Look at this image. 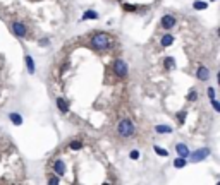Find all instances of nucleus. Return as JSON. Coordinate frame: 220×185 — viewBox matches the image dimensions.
Listing matches in <instances>:
<instances>
[{"mask_svg": "<svg viewBox=\"0 0 220 185\" xmlns=\"http://www.w3.org/2000/svg\"><path fill=\"white\" fill-rule=\"evenodd\" d=\"M91 45H93V48H97V50H105V48H108V46L112 45V38L108 36V34H105V33H98V34L93 36Z\"/></svg>", "mask_w": 220, "mask_h": 185, "instance_id": "f257e3e1", "label": "nucleus"}, {"mask_svg": "<svg viewBox=\"0 0 220 185\" xmlns=\"http://www.w3.org/2000/svg\"><path fill=\"white\" fill-rule=\"evenodd\" d=\"M117 132H119V136H122V137H131L132 134L136 132V127H134V123L131 122L129 118H124V120H120V122H119Z\"/></svg>", "mask_w": 220, "mask_h": 185, "instance_id": "f03ea898", "label": "nucleus"}, {"mask_svg": "<svg viewBox=\"0 0 220 185\" xmlns=\"http://www.w3.org/2000/svg\"><path fill=\"white\" fill-rule=\"evenodd\" d=\"M208 154H210V149L208 148H201V149H196V151H194L193 154H189V156H191V161H193V163H198V161L206 159Z\"/></svg>", "mask_w": 220, "mask_h": 185, "instance_id": "7ed1b4c3", "label": "nucleus"}, {"mask_svg": "<svg viewBox=\"0 0 220 185\" xmlns=\"http://www.w3.org/2000/svg\"><path fill=\"white\" fill-rule=\"evenodd\" d=\"M114 72H115L119 77H126L127 75V63L120 58L115 60V63H114Z\"/></svg>", "mask_w": 220, "mask_h": 185, "instance_id": "20e7f679", "label": "nucleus"}, {"mask_svg": "<svg viewBox=\"0 0 220 185\" xmlns=\"http://www.w3.org/2000/svg\"><path fill=\"white\" fill-rule=\"evenodd\" d=\"M12 31H14V34L19 36V38H24L26 33H28L26 26H24L23 22H12Z\"/></svg>", "mask_w": 220, "mask_h": 185, "instance_id": "39448f33", "label": "nucleus"}, {"mask_svg": "<svg viewBox=\"0 0 220 185\" xmlns=\"http://www.w3.org/2000/svg\"><path fill=\"white\" fill-rule=\"evenodd\" d=\"M162 26H164V29H172L175 26V17L170 14H165L162 17Z\"/></svg>", "mask_w": 220, "mask_h": 185, "instance_id": "423d86ee", "label": "nucleus"}, {"mask_svg": "<svg viewBox=\"0 0 220 185\" xmlns=\"http://www.w3.org/2000/svg\"><path fill=\"white\" fill-rule=\"evenodd\" d=\"M175 151H177L179 158H184V159H186L187 156L191 154V153H189V148H187L186 144H182V142H179V144H175Z\"/></svg>", "mask_w": 220, "mask_h": 185, "instance_id": "0eeeda50", "label": "nucleus"}, {"mask_svg": "<svg viewBox=\"0 0 220 185\" xmlns=\"http://www.w3.org/2000/svg\"><path fill=\"white\" fill-rule=\"evenodd\" d=\"M53 171L57 175H64L65 173V163H64L62 159H57L55 163H53Z\"/></svg>", "mask_w": 220, "mask_h": 185, "instance_id": "6e6552de", "label": "nucleus"}, {"mask_svg": "<svg viewBox=\"0 0 220 185\" xmlns=\"http://www.w3.org/2000/svg\"><path fill=\"white\" fill-rule=\"evenodd\" d=\"M196 77L200 79V81H208L210 71L206 69V67H200V69H198V72H196Z\"/></svg>", "mask_w": 220, "mask_h": 185, "instance_id": "1a4fd4ad", "label": "nucleus"}, {"mask_svg": "<svg viewBox=\"0 0 220 185\" xmlns=\"http://www.w3.org/2000/svg\"><path fill=\"white\" fill-rule=\"evenodd\" d=\"M57 106H59V110L62 111V113H67L69 111V105H67V101L64 100V98H57Z\"/></svg>", "mask_w": 220, "mask_h": 185, "instance_id": "9d476101", "label": "nucleus"}, {"mask_svg": "<svg viewBox=\"0 0 220 185\" xmlns=\"http://www.w3.org/2000/svg\"><path fill=\"white\" fill-rule=\"evenodd\" d=\"M9 118H11L12 123H16V125H23V117L19 113H11L9 115Z\"/></svg>", "mask_w": 220, "mask_h": 185, "instance_id": "9b49d317", "label": "nucleus"}, {"mask_svg": "<svg viewBox=\"0 0 220 185\" xmlns=\"http://www.w3.org/2000/svg\"><path fill=\"white\" fill-rule=\"evenodd\" d=\"M160 43H162V46H170V45L174 43V36H172V34H165L160 40Z\"/></svg>", "mask_w": 220, "mask_h": 185, "instance_id": "f8f14e48", "label": "nucleus"}, {"mask_svg": "<svg viewBox=\"0 0 220 185\" xmlns=\"http://www.w3.org/2000/svg\"><path fill=\"white\" fill-rule=\"evenodd\" d=\"M155 130H157L158 134H170L172 127H168V125H157V127H155Z\"/></svg>", "mask_w": 220, "mask_h": 185, "instance_id": "ddd939ff", "label": "nucleus"}, {"mask_svg": "<svg viewBox=\"0 0 220 185\" xmlns=\"http://www.w3.org/2000/svg\"><path fill=\"white\" fill-rule=\"evenodd\" d=\"M98 17V12L95 11H86L84 14H83V21H88V19H97Z\"/></svg>", "mask_w": 220, "mask_h": 185, "instance_id": "4468645a", "label": "nucleus"}, {"mask_svg": "<svg viewBox=\"0 0 220 185\" xmlns=\"http://www.w3.org/2000/svg\"><path fill=\"white\" fill-rule=\"evenodd\" d=\"M26 65H28L29 74H34V62H33V58H31L29 55H26Z\"/></svg>", "mask_w": 220, "mask_h": 185, "instance_id": "2eb2a0df", "label": "nucleus"}, {"mask_svg": "<svg viewBox=\"0 0 220 185\" xmlns=\"http://www.w3.org/2000/svg\"><path fill=\"white\" fill-rule=\"evenodd\" d=\"M193 5H194V9H196V11H203V9L208 7V4H206V2H203V0H196Z\"/></svg>", "mask_w": 220, "mask_h": 185, "instance_id": "dca6fc26", "label": "nucleus"}, {"mask_svg": "<svg viewBox=\"0 0 220 185\" xmlns=\"http://www.w3.org/2000/svg\"><path fill=\"white\" fill-rule=\"evenodd\" d=\"M69 148H71L72 151H79V149H83V141H72L71 144H69Z\"/></svg>", "mask_w": 220, "mask_h": 185, "instance_id": "f3484780", "label": "nucleus"}, {"mask_svg": "<svg viewBox=\"0 0 220 185\" xmlns=\"http://www.w3.org/2000/svg\"><path fill=\"white\" fill-rule=\"evenodd\" d=\"M174 166L175 168H184L186 166V159L184 158H175L174 159Z\"/></svg>", "mask_w": 220, "mask_h": 185, "instance_id": "a211bd4d", "label": "nucleus"}, {"mask_svg": "<svg viewBox=\"0 0 220 185\" xmlns=\"http://www.w3.org/2000/svg\"><path fill=\"white\" fill-rule=\"evenodd\" d=\"M164 65H165V69H174V67H175L174 58H172V57H167V58H165V62H164Z\"/></svg>", "mask_w": 220, "mask_h": 185, "instance_id": "6ab92c4d", "label": "nucleus"}, {"mask_svg": "<svg viewBox=\"0 0 220 185\" xmlns=\"http://www.w3.org/2000/svg\"><path fill=\"white\" fill-rule=\"evenodd\" d=\"M153 149H155V153H157L158 156H164V158H167V156H168V151H167V149H162L160 146H155Z\"/></svg>", "mask_w": 220, "mask_h": 185, "instance_id": "aec40b11", "label": "nucleus"}, {"mask_svg": "<svg viewBox=\"0 0 220 185\" xmlns=\"http://www.w3.org/2000/svg\"><path fill=\"white\" fill-rule=\"evenodd\" d=\"M186 100H189V101H196V100H198V92H196V91H189V94H187Z\"/></svg>", "mask_w": 220, "mask_h": 185, "instance_id": "412c9836", "label": "nucleus"}, {"mask_svg": "<svg viewBox=\"0 0 220 185\" xmlns=\"http://www.w3.org/2000/svg\"><path fill=\"white\" fill-rule=\"evenodd\" d=\"M60 183V180H59V177H50V180H48V185H59Z\"/></svg>", "mask_w": 220, "mask_h": 185, "instance_id": "4be33fe9", "label": "nucleus"}, {"mask_svg": "<svg viewBox=\"0 0 220 185\" xmlns=\"http://www.w3.org/2000/svg\"><path fill=\"white\" fill-rule=\"evenodd\" d=\"M177 120H179V123H184V120H186V111H179V113H177Z\"/></svg>", "mask_w": 220, "mask_h": 185, "instance_id": "5701e85b", "label": "nucleus"}, {"mask_svg": "<svg viewBox=\"0 0 220 185\" xmlns=\"http://www.w3.org/2000/svg\"><path fill=\"white\" fill-rule=\"evenodd\" d=\"M129 156H131V159H139V156H141V154H139V151H138V149H132Z\"/></svg>", "mask_w": 220, "mask_h": 185, "instance_id": "b1692460", "label": "nucleus"}, {"mask_svg": "<svg viewBox=\"0 0 220 185\" xmlns=\"http://www.w3.org/2000/svg\"><path fill=\"white\" fill-rule=\"evenodd\" d=\"M212 105H213V110H215V111H220V105H218V101H217V100H212Z\"/></svg>", "mask_w": 220, "mask_h": 185, "instance_id": "393cba45", "label": "nucleus"}, {"mask_svg": "<svg viewBox=\"0 0 220 185\" xmlns=\"http://www.w3.org/2000/svg\"><path fill=\"white\" fill-rule=\"evenodd\" d=\"M208 96H210V100H215V89L213 88L208 89Z\"/></svg>", "mask_w": 220, "mask_h": 185, "instance_id": "a878e982", "label": "nucleus"}, {"mask_svg": "<svg viewBox=\"0 0 220 185\" xmlns=\"http://www.w3.org/2000/svg\"><path fill=\"white\" fill-rule=\"evenodd\" d=\"M124 9H126L127 12H132V11H136V7H134V5H127V4H124Z\"/></svg>", "mask_w": 220, "mask_h": 185, "instance_id": "bb28decb", "label": "nucleus"}, {"mask_svg": "<svg viewBox=\"0 0 220 185\" xmlns=\"http://www.w3.org/2000/svg\"><path fill=\"white\" fill-rule=\"evenodd\" d=\"M40 45H43V46H48V40H43V41H40Z\"/></svg>", "mask_w": 220, "mask_h": 185, "instance_id": "cd10ccee", "label": "nucleus"}, {"mask_svg": "<svg viewBox=\"0 0 220 185\" xmlns=\"http://www.w3.org/2000/svg\"><path fill=\"white\" fill-rule=\"evenodd\" d=\"M103 185H110V183H103Z\"/></svg>", "mask_w": 220, "mask_h": 185, "instance_id": "c85d7f7f", "label": "nucleus"}, {"mask_svg": "<svg viewBox=\"0 0 220 185\" xmlns=\"http://www.w3.org/2000/svg\"><path fill=\"white\" fill-rule=\"evenodd\" d=\"M212 2H215V0H212Z\"/></svg>", "mask_w": 220, "mask_h": 185, "instance_id": "c756f323", "label": "nucleus"}]
</instances>
